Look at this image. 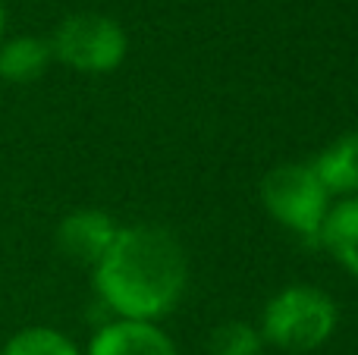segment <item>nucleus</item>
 <instances>
[{
  "label": "nucleus",
  "instance_id": "nucleus-1",
  "mask_svg": "<svg viewBox=\"0 0 358 355\" xmlns=\"http://www.w3.org/2000/svg\"><path fill=\"white\" fill-rule=\"evenodd\" d=\"M92 270L94 289L110 312L151 324L173 312L189 283L182 245L157 224L120 226L113 245Z\"/></svg>",
  "mask_w": 358,
  "mask_h": 355
},
{
  "label": "nucleus",
  "instance_id": "nucleus-2",
  "mask_svg": "<svg viewBox=\"0 0 358 355\" xmlns=\"http://www.w3.org/2000/svg\"><path fill=\"white\" fill-rule=\"evenodd\" d=\"M340 324V308L334 296L317 287H286L261 312V340L289 355L315 352L334 337Z\"/></svg>",
  "mask_w": 358,
  "mask_h": 355
},
{
  "label": "nucleus",
  "instance_id": "nucleus-3",
  "mask_svg": "<svg viewBox=\"0 0 358 355\" xmlns=\"http://www.w3.org/2000/svg\"><path fill=\"white\" fill-rule=\"evenodd\" d=\"M261 205L280 226L302 239H321L330 195L311 164H280L261 180Z\"/></svg>",
  "mask_w": 358,
  "mask_h": 355
},
{
  "label": "nucleus",
  "instance_id": "nucleus-4",
  "mask_svg": "<svg viewBox=\"0 0 358 355\" xmlns=\"http://www.w3.org/2000/svg\"><path fill=\"white\" fill-rule=\"evenodd\" d=\"M126 50H129V38H126L123 25L101 13L66 16L50 38L54 60L85 75L113 73L126 60Z\"/></svg>",
  "mask_w": 358,
  "mask_h": 355
},
{
  "label": "nucleus",
  "instance_id": "nucleus-5",
  "mask_svg": "<svg viewBox=\"0 0 358 355\" xmlns=\"http://www.w3.org/2000/svg\"><path fill=\"white\" fill-rule=\"evenodd\" d=\"M117 230H120L117 220L107 211L82 208V211H73L60 220V226H57V249L69 261L94 268L104 258V252L113 245Z\"/></svg>",
  "mask_w": 358,
  "mask_h": 355
},
{
  "label": "nucleus",
  "instance_id": "nucleus-6",
  "mask_svg": "<svg viewBox=\"0 0 358 355\" xmlns=\"http://www.w3.org/2000/svg\"><path fill=\"white\" fill-rule=\"evenodd\" d=\"M82 355H179L176 343L151 321H110L88 343Z\"/></svg>",
  "mask_w": 358,
  "mask_h": 355
},
{
  "label": "nucleus",
  "instance_id": "nucleus-7",
  "mask_svg": "<svg viewBox=\"0 0 358 355\" xmlns=\"http://www.w3.org/2000/svg\"><path fill=\"white\" fill-rule=\"evenodd\" d=\"M315 173L327 195H340V198H352L358 195V132L334 138L321 154L315 157Z\"/></svg>",
  "mask_w": 358,
  "mask_h": 355
},
{
  "label": "nucleus",
  "instance_id": "nucleus-8",
  "mask_svg": "<svg viewBox=\"0 0 358 355\" xmlns=\"http://www.w3.org/2000/svg\"><path fill=\"white\" fill-rule=\"evenodd\" d=\"M50 63H54V54H50L48 38L19 35L0 41V79L10 85H31L48 73Z\"/></svg>",
  "mask_w": 358,
  "mask_h": 355
},
{
  "label": "nucleus",
  "instance_id": "nucleus-9",
  "mask_svg": "<svg viewBox=\"0 0 358 355\" xmlns=\"http://www.w3.org/2000/svg\"><path fill=\"white\" fill-rule=\"evenodd\" d=\"M317 242L358 280V195L330 205Z\"/></svg>",
  "mask_w": 358,
  "mask_h": 355
},
{
  "label": "nucleus",
  "instance_id": "nucleus-10",
  "mask_svg": "<svg viewBox=\"0 0 358 355\" xmlns=\"http://www.w3.org/2000/svg\"><path fill=\"white\" fill-rule=\"evenodd\" d=\"M0 355H82V352L66 333L54 331V327H25V331L13 333L6 340Z\"/></svg>",
  "mask_w": 358,
  "mask_h": 355
},
{
  "label": "nucleus",
  "instance_id": "nucleus-11",
  "mask_svg": "<svg viewBox=\"0 0 358 355\" xmlns=\"http://www.w3.org/2000/svg\"><path fill=\"white\" fill-rule=\"evenodd\" d=\"M261 349H264L261 331L245 321H223L208 340L210 355H261Z\"/></svg>",
  "mask_w": 358,
  "mask_h": 355
},
{
  "label": "nucleus",
  "instance_id": "nucleus-12",
  "mask_svg": "<svg viewBox=\"0 0 358 355\" xmlns=\"http://www.w3.org/2000/svg\"><path fill=\"white\" fill-rule=\"evenodd\" d=\"M3 31H6V10H3V0H0V41H3Z\"/></svg>",
  "mask_w": 358,
  "mask_h": 355
}]
</instances>
